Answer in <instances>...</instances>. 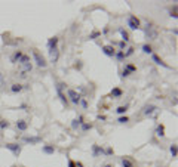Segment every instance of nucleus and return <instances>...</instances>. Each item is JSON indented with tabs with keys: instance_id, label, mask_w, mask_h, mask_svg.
I'll return each instance as SVG.
<instances>
[{
	"instance_id": "obj_1",
	"label": "nucleus",
	"mask_w": 178,
	"mask_h": 167,
	"mask_svg": "<svg viewBox=\"0 0 178 167\" xmlns=\"http://www.w3.org/2000/svg\"><path fill=\"white\" fill-rule=\"evenodd\" d=\"M33 58H34V62L37 64V67H40V68H46V67H47V62H46L44 56L39 50L33 49Z\"/></svg>"
},
{
	"instance_id": "obj_2",
	"label": "nucleus",
	"mask_w": 178,
	"mask_h": 167,
	"mask_svg": "<svg viewBox=\"0 0 178 167\" xmlns=\"http://www.w3.org/2000/svg\"><path fill=\"white\" fill-rule=\"evenodd\" d=\"M67 99H70V102H71L73 105H79L82 96H80L79 92H76V90H73V89H68V90H67Z\"/></svg>"
},
{
	"instance_id": "obj_3",
	"label": "nucleus",
	"mask_w": 178,
	"mask_h": 167,
	"mask_svg": "<svg viewBox=\"0 0 178 167\" xmlns=\"http://www.w3.org/2000/svg\"><path fill=\"white\" fill-rule=\"evenodd\" d=\"M145 37L148 40H156L157 39V30L154 28V25L151 22H147V27H145Z\"/></svg>"
},
{
	"instance_id": "obj_4",
	"label": "nucleus",
	"mask_w": 178,
	"mask_h": 167,
	"mask_svg": "<svg viewBox=\"0 0 178 167\" xmlns=\"http://www.w3.org/2000/svg\"><path fill=\"white\" fill-rule=\"evenodd\" d=\"M128 27L135 31V30H139V27H141V21L135 16V15H129L128 16Z\"/></svg>"
},
{
	"instance_id": "obj_5",
	"label": "nucleus",
	"mask_w": 178,
	"mask_h": 167,
	"mask_svg": "<svg viewBox=\"0 0 178 167\" xmlns=\"http://www.w3.org/2000/svg\"><path fill=\"white\" fill-rule=\"evenodd\" d=\"M65 87V84L64 83H58V86H56V92H58V96H59V99H61V102L64 104V107L67 108L68 107V99L65 98V95L62 93V89Z\"/></svg>"
},
{
	"instance_id": "obj_6",
	"label": "nucleus",
	"mask_w": 178,
	"mask_h": 167,
	"mask_svg": "<svg viewBox=\"0 0 178 167\" xmlns=\"http://www.w3.org/2000/svg\"><path fill=\"white\" fill-rule=\"evenodd\" d=\"M4 148H7L15 157H18L21 154V145L19 143H4Z\"/></svg>"
},
{
	"instance_id": "obj_7",
	"label": "nucleus",
	"mask_w": 178,
	"mask_h": 167,
	"mask_svg": "<svg viewBox=\"0 0 178 167\" xmlns=\"http://www.w3.org/2000/svg\"><path fill=\"white\" fill-rule=\"evenodd\" d=\"M101 50H102V53H104L105 56H108V58H114V55H116V49H114V46H111V44L102 46Z\"/></svg>"
},
{
	"instance_id": "obj_8",
	"label": "nucleus",
	"mask_w": 178,
	"mask_h": 167,
	"mask_svg": "<svg viewBox=\"0 0 178 167\" xmlns=\"http://www.w3.org/2000/svg\"><path fill=\"white\" fill-rule=\"evenodd\" d=\"M22 142L24 143H28V145H36V143L42 142V138L40 136H25L22 139Z\"/></svg>"
},
{
	"instance_id": "obj_9",
	"label": "nucleus",
	"mask_w": 178,
	"mask_h": 167,
	"mask_svg": "<svg viewBox=\"0 0 178 167\" xmlns=\"http://www.w3.org/2000/svg\"><path fill=\"white\" fill-rule=\"evenodd\" d=\"M58 43H59V39H58L56 36H53V37H50V39L47 40V49H49V50H53V49H58Z\"/></svg>"
},
{
	"instance_id": "obj_10",
	"label": "nucleus",
	"mask_w": 178,
	"mask_h": 167,
	"mask_svg": "<svg viewBox=\"0 0 178 167\" xmlns=\"http://www.w3.org/2000/svg\"><path fill=\"white\" fill-rule=\"evenodd\" d=\"M151 61H153L156 65H160V67H163V68H169V65H168V64H165V62L160 59V56H159V55H156V53H151Z\"/></svg>"
},
{
	"instance_id": "obj_11",
	"label": "nucleus",
	"mask_w": 178,
	"mask_h": 167,
	"mask_svg": "<svg viewBox=\"0 0 178 167\" xmlns=\"http://www.w3.org/2000/svg\"><path fill=\"white\" fill-rule=\"evenodd\" d=\"M123 96V90L120 89V87H113L111 89V92H110V98H113V99H119V98H122Z\"/></svg>"
},
{
	"instance_id": "obj_12",
	"label": "nucleus",
	"mask_w": 178,
	"mask_h": 167,
	"mask_svg": "<svg viewBox=\"0 0 178 167\" xmlns=\"http://www.w3.org/2000/svg\"><path fill=\"white\" fill-rule=\"evenodd\" d=\"M104 155V148L99 145H92V157H101Z\"/></svg>"
},
{
	"instance_id": "obj_13",
	"label": "nucleus",
	"mask_w": 178,
	"mask_h": 167,
	"mask_svg": "<svg viewBox=\"0 0 178 167\" xmlns=\"http://www.w3.org/2000/svg\"><path fill=\"white\" fill-rule=\"evenodd\" d=\"M22 55H24L22 50H15V52L10 55V62H12V64H18V61L21 59Z\"/></svg>"
},
{
	"instance_id": "obj_14",
	"label": "nucleus",
	"mask_w": 178,
	"mask_h": 167,
	"mask_svg": "<svg viewBox=\"0 0 178 167\" xmlns=\"http://www.w3.org/2000/svg\"><path fill=\"white\" fill-rule=\"evenodd\" d=\"M58 58H59V50H58V49L49 50V59H50L52 64H55V62L58 61Z\"/></svg>"
},
{
	"instance_id": "obj_15",
	"label": "nucleus",
	"mask_w": 178,
	"mask_h": 167,
	"mask_svg": "<svg viewBox=\"0 0 178 167\" xmlns=\"http://www.w3.org/2000/svg\"><path fill=\"white\" fill-rule=\"evenodd\" d=\"M15 126H16V129H18L19 132H25V130L28 129V123H27L25 120H18V121L15 123Z\"/></svg>"
},
{
	"instance_id": "obj_16",
	"label": "nucleus",
	"mask_w": 178,
	"mask_h": 167,
	"mask_svg": "<svg viewBox=\"0 0 178 167\" xmlns=\"http://www.w3.org/2000/svg\"><path fill=\"white\" fill-rule=\"evenodd\" d=\"M157 111V108L154 107V105H147L145 108H144V116H147V117H151L154 113Z\"/></svg>"
},
{
	"instance_id": "obj_17",
	"label": "nucleus",
	"mask_w": 178,
	"mask_h": 167,
	"mask_svg": "<svg viewBox=\"0 0 178 167\" xmlns=\"http://www.w3.org/2000/svg\"><path fill=\"white\" fill-rule=\"evenodd\" d=\"M117 33L122 36V42H125V43H128L129 42V33L126 31V30H123V28H117Z\"/></svg>"
},
{
	"instance_id": "obj_18",
	"label": "nucleus",
	"mask_w": 178,
	"mask_h": 167,
	"mask_svg": "<svg viewBox=\"0 0 178 167\" xmlns=\"http://www.w3.org/2000/svg\"><path fill=\"white\" fill-rule=\"evenodd\" d=\"M22 90H24V86L19 83H13L10 86V92H12V93H19V92H22Z\"/></svg>"
},
{
	"instance_id": "obj_19",
	"label": "nucleus",
	"mask_w": 178,
	"mask_h": 167,
	"mask_svg": "<svg viewBox=\"0 0 178 167\" xmlns=\"http://www.w3.org/2000/svg\"><path fill=\"white\" fill-rule=\"evenodd\" d=\"M42 151H43L44 154H47V155H52L56 149H55V146H53V145H43Z\"/></svg>"
},
{
	"instance_id": "obj_20",
	"label": "nucleus",
	"mask_w": 178,
	"mask_h": 167,
	"mask_svg": "<svg viewBox=\"0 0 178 167\" xmlns=\"http://www.w3.org/2000/svg\"><path fill=\"white\" fill-rule=\"evenodd\" d=\"M18 64L22 67V65H27V64H31V59H30V56L28 55H22L21 56V59L18 61Z\"/></svg>"
},
{
	"instance_id": "obj_21",
	"label": "nucleus",
	"mask_w": 178,
	"mask_h": 167,
	"mask_svg": "<svg viewBox=\"0 0 178 167\" xmlns=\"http://www.w3.org/2000/svg\"><path fill=\"white\" fill-rule=\"evenodd\" d=\"M125 70L129 73V74H134V73H136V67L134 65V64H131V62H126L125 64Z\"/></svg>"
},
{
	"instance_id": "obj_22",
	"label": "nucleus",
	"mask_w": 178,
	"mask_h": 167,
	"mask_svg": "<svg viewBox=\"0 0 178 167\" xmlns=\"http://www.w3.org/2000/svg\"><path fill=\"white\" fill-rule=\"evenodd\" d=\"M156 135L159 138H165V126L163 124H159L156 127Z\"/></svg>"
},
{
	"instance_id": "obj_23",
	"label": "nucleus",
	"mask_w": 178,
	"mask_h": 167,
	"mask_svg": "<svg viewBox=\"0 0 178 167\" xmlns=\"http://www.w3.org/2000/svg\"><path fill=\"white\" fill-rule=\"evenodd\" d=\"M141 49H142V52H144V53H147V55H151V53H153V47H151V44H148V43L142 44V46H141Z\"/></svg>"
},
{
	"instance_id": "obj_24",
	"label": "nucleus",
	"mask_w": 178,
	"mask_h": 167,
	"mask_svg": "<svg viewBox=\"0 0 178 167\" xmlns=\"http://www.w3.org/2000/svg\"><path fill=\"white\" fill-rule=\"evenodd\" d=\"M126 111H128V105H120V107L116 108V113H117L119 116H125Z\"/></svg>"
},
{
	"instance_id": "obj_25",
	"label": "nucleus",
	"mask_w": 178,
	"mask_h": 167,
	"mask_svg": "<svg viewBox=\"0 0 178 167\" xmlns=\"http://www.w3.org/2000/svg\"><path fill=\"white\" fill-rule=\"evenodd\" d=\"M122 167H135V164H134L132 161L129 160V158H122Z\"/></svg>"
},
{
	"instance_id": "obj_26",
	"label": "nucleus",
	"mask_w": 178,
	"mask_h": 167,
	"mask_svg": "<svg viewBox=\"0 0 178 167\" xmlns=\"http://www.w3.org/2000/svg\"><path fill=\"white\" fill-rule=\"evenodd\" d=\"M114 58L117 59V62H122V61L125 59V56H123V52H122V50H116V55H114Z\"/></svg>"
},
{
	"instance_id": "obj_27",
	"label": "nucleus",
	"mask_w": 178,
	"mask_h": 167,
	"mask_svg": "<svg viewBox=\"0 0 178 167\" xmlns=\"http://www.w3.org/2000/svg\"><path fill=\"white\" fill-rule=\"evenodd\" d=\"M125 50H126V52H123V56H125V58H128V56H132V55H134V50H135V49H134L132 46H129V47H126Z\"/></svg>"
},
{
	"instance_id": "obj_28",
	"label": "nucleus",
	"mask_w": 178,
	"mask_h": 167,
	"mask_svg": "<svg viewBox=\"0 0 178 167\" xmlns=\"http://www.w3.org/2000/svg\"><path fill=\"white\" fill-rule=\"evenodd\" d=\"M169 152H171V155H172V157H177L178 151H177V145H175V143H172V145L169 146Z\"/></svg>"
},
{
	"instance_id": "obj_29",
	"label": "nucleus",
	"mask_w": 178,
	"mask_h": 167,
	"mask_svg": "<svg viewBox=\"0 0 178 167\" xmlns=\"http://www.w3.org/2000/svg\"><path fill=\"white\" fill-rule=\"evenodd\" d=\"M129 121V117H126V116H120L119 118H117V123L119 124H125V123H128Z\"/></svg>"
},
{
	"instance_id": "obj_30",
	"label": "nucleus",
	"mask_w": 178,
	"mask_h": 167,
	"mask_svg": "<svg viewBox=\"0 0 178 167\" xmlns=\"http://www.w3.org/2000/svg\"><path fill=\"white\" fill-rule=\"evenodd\" d=\"M177 7H178L177 4H174V7L169 10V16H171V18H174V19H177Z\"/></svg>"
},
{
	"instance_id": "obj_31",
	"label": "nucleus",
	"mask_w": 178,
	"mask_h": 167,
	"mask_svg": "<svg viewBox=\"0 0 178 167\" xmlns=\"http://www.w3.org/2000/svg\"><path fill=\"white\" fill-rule=\"evenodd\" d=\"M99 36H101V31H93L92 34H89L88 39H89V40H95V39H98Z\"/></svg>"
},
{
	"instance_id": "obj_32",
	"label": "nucleus",
	"mask_w": 178,
	"mask_h": 167,
	"mask_svg": "<svg viewBox=\"0 0 178 167\" xmlns=\"http://www.w3.org/2000/svg\"><path fill=\"white\" fill-rule=\"evenodd\" d=\"M9 127V121L7 120H0V130H4Z\"/></svg>"
},
{
	"instance_id": "obj_33",
	"label": "nucleus",
	"mask_w": 178,
	"mask_h": 167,
	"mask_svg": "<svg viewBox=\"0 0 178 167\" xmlns=\"http://www.w3.org/2000/svg\"><path fill=\"white\" fill-rule=\"evenodd\" d=\"M80 127H82V132H88V130L92 129V124H90V123H83Z\"/></svg>"
},
{
	"instance_id": "obj_34",
	"label": "nucleus",
	"mask_w": 178,
	"mask_h": 167,
	"mask_svg": "<svg viewBox=\"0 0 178 167\" xmlns=\"http://www.w3.org/2000/svg\"><path fill=\"white\" fill-rule=\"evenodd\" d=\"M117 46H119V50L125 52V49L128 47V43H125V42H119V43H117Z\"/></svg>"
},
{
	"instance_id": "obj_35",
	"label": "nucleus",
	"mask_w": 178,
	"mask_h": 167,
	"mask_svg": "<svg viewBox=\"0 0 178 167\" xmlns=\"http://www.w3.org/2000/svg\"><path fill=\"white\" fill-rule=\"evenodd\" d=\"M79 105H82V108H83V110H88V102H86V99H85V98H82V99H80V104H79Z\"/></svg>"
},
{
	"instance_id": "obj_36",
	"label": "nucleus",
	"mask_w": 178,
	"mask_h": 167,
	"mask_svg": "<svg viewBox=\"0 0 178 167\" xmlns=\"http://www.w3.org/2000/svg\"><path fill=\"white\" fill-rule=\"evenodd\" d=\"M79 127H80V124H79L77 120H73V121H71V129H73V130H77Z\"/></svg>"
},
{
	"instance_id": "obj_37",
	"label": "nucleus",
	"mask_w": 178,
	"mask_h": 167,
	"mask_svg": "<svg viewBox=\"0 0 178 167\" xmlns=\"http://www.w3.org/2000/svg\"><path fill=\"white\" fill-rule=\"evenodd\" d=\"M113 154V148L111 146H108L107 149H104V155H111Z\"/></svg>"
},
{
	"instance_id": "obj_38",
	"label": "nucleus",
	"mask_w": 178,
	"mask_h": 167,
	"mask_svg": "<svg viewBox=\"0 0 178 167\" xmlns=\"http://www.w3.org/2000/svg\"><path fill=\"white\" fill-rule=\"evenodd\" d=\"M82 67H83V64H82L80 61H77V64L74 65V68H77V70H82Z\"/></svg>"
},
{
	"instance_id": "obj_39",
	"label": "nucleus",
	"mask_w": 178,
	"mask_h": 167,
	"mask_svg": "<svg viewBox=\"0 0 178 167\" xmlns=\"http://www.w3.org/2000/svg\"><path fill=\"white\" fill-rule=\"evenodd\" d=\"M96 120H99V121H105V120H107V117H105V116H98V117H96Z\"/></svg>"
},
{
	"instance_id": "obj_40",
	"label": "nucleus",
	"mask_w": 178,
	"mask_h": 167,
	"mask_svg": "<svg viewBox=\"0 0 178 167\" xmlns=\"http://www.w3.org/2000/svg\"><path fill=\"white\" fill-rule=\"evenodd\" d=\"M68 167H76V164H74L73 160H68Z\"/></svg>"
},
{
	"instance_id": "obj_41",
	"label": "nucleus",
	"mask_w": 178,
	"mask_h": 167,
	"mask_svg": "<svg viewBox=\"0 0 178 167\" xmlns=\"http://www.w3.org/2000/svg\"><path fill=\"white\" fill-rule=\"evenodd\" d=\"M74 164H76V167H83V164L80 161H74Z\"/></svg>"
},
{
	"instance_id": "obj_42",
	"label": "nucleus",
	"mask_w": 178,
	"mask_h": 167,
	"mask_svg": "<svg viewBox=\"0 0 178 167\" xmlns=\"http://www.w3.org/2000/svg\"><path fill=\"white\" fill-rule=\"evenodd\" d=\"M3 83H4V80H3V74L0 73V84H3Z\"/></svg>"
},
{
	"instance_id": "obj_43",
	"label": "nucleus",
	"mask_w": 178,
	"mask_h": 167,
	"mask_svg": "<svg viewBox=\"0 0 178 167\" xmlns=\"http://www.w3.org/2000/svg\"><path fill=\"white\" fill-rule=\"evenodd\" d=\"M107 33H108V28H107V27H105V28H104V30H102V33H101V34H107Z\"/></svg>"
},
{
	"instance_id": "obj_44",
	"label": "nucleus",
	"mask_w": 178,
	"mask_h": 167,
	"mask_svg": "<svg viewBox=\"0 0 178 167\" xmlns=\"http://www.w3.org/2000/svg\"><path fill=\"white\" fill-rule=\"evenodd\" d=\"M102 167H113L111 164H105V166H102Z\"/></svg>"
}]
</instances>
